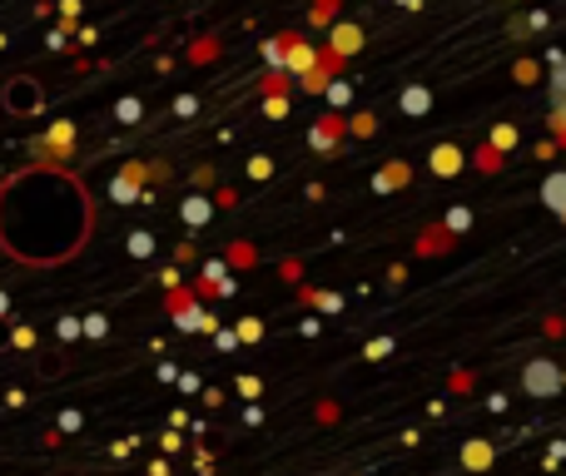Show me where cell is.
<instances>
[{"mask_svg": "<svg viewBox=\"0 0 566 476\" xmlns=\"http://www.w3.org/2000/svg\"><path fill=\"white\" fill-rule=\"evenodd\" d=\"M95 234V199L70 169L30 165L0 184V253L25 268H60Z\"/></svg>", "mask_w": 566, "mask_h": 476, "instance_id": "cell-1", "label": "cell"}, {"mask_svg": "<svg viewBox=\"0 0 566 476\" xmlns=\"http://www.w3.org/2000/svg\"><path fill=\"white\" fill-rule=\"evenodd\" d=\"M562 388H566V368L557 358H532L527 368H522V392H527V398L552 402V398H562Z\"/></svg>", "mask_w": 566, "mask_h": 476, "instance_id": "cell-2", "label": "cell"}, {"mask_svg": "<svg viewBox=\"0 0 566 476\" xmlns=\"http://www.w3.org/2000/svg\"><path fill=\"white\" fill-rule=\"evenodd\" d=\"M0 105H6L15 119H30V115H40V105H45V89H40L30 75H15V80H6V89H0Z\"/></svg>", "mask_w": 566, "mask_h": 476, "instance_id": "cell-3", "label": "cell"}, {"mask_svg": "<svg viewBox=\"0 0 566 476\" xmlns=\"http://www.w3.org/2000/svg\"><path fill=\"white\" fill-rule=\"evenodd\" d=\"M363 40H368V35H363V25H353V20H333V25H328V45H323V50H328L333 60H353L363 50Z\"/></svg>", "mask_w": 566, "mask_h": 476, "instance_id": "cell-4", "label": "cell"}, {"mask_svg": "<svg viewBox=\"0 0 566 476\" xmlns=\"http://www.w3.org/2000/svg\"><path fill=\"white\" fill-rule=\"evenodd\" d=\"M343 129H348V119L343 115H323V119H313V129H308V145L318 149V155H338V139H343Z\"/></svg>", "mask_w": 566, "mask_h": 476, "instance_id": "cell-5", "label": "cell"}, {"mask_svg": "<svg viewBox=\"0 0 566 476\" xmlns=\"http://www.w3.org/2000/svg\"><path fill=\"white\" fill-rule=\"evenodd\" d=\"M402 184H412V165H408V159H388V165L373 174V194H378V199L398 194Z\"/></svg>", "mask_w": 566, "mask_h": 476, "instance_id": "cell-6", "label": "cell"}, {"mask_svg": "<svg viewBox=\"0 0 566 476\" xmlns=\"http://www.w3.org/2000/svg\"><path fill=\"white\" fill-rule=\"evenodd\" d=\"M428 169H432V174H438V179H458L462 169H468V155H462L458 145H432Z\"/></svg>", "mask_w": 566, "mask_h": 476, "instance_id": "cell-7", "label": "cell"}, {"mask_svg": "<svg viewBox=\"0 0 566 476\" xmlns=\"http://www.w3.org/2000/svg\"><path fill=\"white\" fill-rule=\"evenodd\" d=\"M318 65V50L308 45L303 35H289V65H283V75H293V80H303L308 70Z\"/></svg>", "mask_w": 566, "mask_h": 476, "instance_id": "cell-8", "label": "cell"}, {"mask_svg": "<svg viewBox=\"0 0 566 476\" xmlns=\"http://www.w3.org/2000/svg\"><path fill=\"white\" fill-rule=\"evenodd\" d=\"M542 204L566 224V169H552V174L542 179Z\"/></svg>", "mask_w": 566, "mask_h": 476, "instance_id": "cell-9", "label": "cell"}, {"mask_svg": "<svg viewBox=\"0 0 566 476\" xmlns=\"http://www.w3.org/2000/svg\"><path fill=\"white\" fill-rule=\"evenodd\" d=\"M492 462H497V452H492L488 437H472L468 447H462V467H468V472H488Z\"/></svg>", "mask_w": 566, "mask_h": 476, "instance_id": "cell-10", "label": "cell"}, {"mask_svg": "<svg viewBox=\"0 0 566 476\" xmlns=\"http://www.w3.org/2000/svg\"><path fill=\"white\" fill-rule=\"evenodd\" d=\"M398 105H402V115H412V119H422L432 109V89L428 85H408L398 95Z\"/></svg>", "mask_w": 566, "mask_h": 476, "instance_id": "cell-11", "label": "cell"}, {"mask_svg": "<svg viewBox=\"0 0 566 476\" xmlns=\"http://www.w3.org/2000/svg\"><path fill=\"white\" fill-rule=\"evenodd\" d=\"M542 25H547V10H527V15H512L507 20V35L512 40H527V35H537Z\"/></svg>", "mask_w": 566, "mask_h": 476, "instance_id": "cell-12", "label": "cell"}, {"mask_svg": "<svg viewBox=\"0 0 566 476\" xmlns=\"http://www.w3.org/2000/svg\"><path fill=\"white\" fill-rule=\"evenodd\" d=\"M139 179H145V169H139V165H129L125 174L115 179V199H119V204H135V194H139Z\"/></svg>", "mask_w": 566, "mask_h": 476, "instance_id": "cell-13", "label": "cell"}, {"mask_svg": "<svg viewBox=\"0 0 566 476\" xmlns=\"http://www.w3.org/2000/svg\"><path fill=\"white\" fill-rule=\"evenodd\" d=\"M547 70H552L547 95H566V50H552V55H547Z\"/></svg>", "mask_w": 566, "mask_h": 476, "instance_id": "cell-14", "label": "cell"}, {"mask_svg": "<svg viewBox=\"0 0 566 476\" xmlns=\"http://www.w3.org/2000/svg\"><path fill=\"white\" fill-rule=\"evenodd\" d=\"M517 125H512V119H502V125H492V139H488V145L492 149H497V155H507V149H517Z\"/></svg>", "mask_w": 566, "mask_h": 476, "instance_id": "cell-15", "label": "cell"}, {"mask_svg": "<svg viewBox=\"0 0 566 476\" xmlns=\"http://www.w3.org/2000/svg\"><path fill=\"white\" fill-rule=\"evenodd\" d=\"M264 60H269V65H274V75H283V65H289V35L264 40Z\"/></svg>", "mask_w": 566, "mask_h": 476, "instance_id": "cell-16", "label": "cell"}, {"mask_svg": "<svg viewBox=\"0 0 566 476\" xmlns=\"http://www.w3.org/2000/svg\"><path fill=\"white\" fill-rule=\"evenodd\" d=\"M442 229H448L452 239L468 234V229H472V209H468V204H452V209H448V219H442Z\"/></svg>", "mask_w": 566, "mask_h": 476, "instance_id": "cell-17", "label": "cell"}, {"mask_svg": "<svg viewBox=\"0 0 566 476\" xmlns=\"http://www.w3.org/2000/svg\"><path fill=\"white\" fill-rule=\"evenodd\" d=\"M323 99H328V105H333V115H338V109L353 99V85H348V80H328V89H323Z\"/></svg>", "mask_w": 566, "mask_h": 476, "instance_id": "cell-18", "label": "cell"}, {"mask_svg": "<svg viewBox=\"0 0 566 476\" xmlns=\"http://www.w3.org/2000/svg\"><path fill=\"white\" fill-rule=\"evenodd\" d=\"M348 129H353L358 139H373V135H378V115H373V109H358V115L348 119Z\"/></svg>", "mask_w": 566, "mask_h": 476, "instance_id": "cell-19", "label": "cell"}, {"mask_svg": "<svg viewBox=\"0 0 566 476\" xmlns=\"http://www.w3.org/2000/svg\"><path fill=\"white\" fill-rule=\"evenodd\" d=\"M209 219H214V204H209V199H189L185 204V224H209Z\"/></svg>", "mask_w": 566, "mask_h": 476, "instance_id": "cell-20", "label": "cell"}, {"mask_svg": "<svg viewBox=\"0 0 566 476\" xmlns=\"http://www.w3.org/2000/svg\"><path fill=\"white\" fill-rule=\"evenodd\" d=\"M502 165H507V159H502L492 145H482V149H478V169H482V174H497Z\"/></svg>", "mask_w": 566, "mask_h": 476, "instance_id": "cell-21", "label": "cell"}, {"mask_svg": "<svg viewBox=\"0 0 566 476\" xmlns=\"http://www.w3.org/2000/svg\"><path fill=\"white\" fill-rule=\"evenodd\" d=\"M512 75H517L522 85H537V80H542V65H537V60H517V65H512Z\"/></svg>", "mask_w": 566, "mask_h": 476, "instance_id": "cell-22", "label": "cell"}, {"mask_svg": "<svg viewBox=\"0 0 566 476\" xmlns=\"http://www.w3.org/2000/svg\"><path fill=\"white\" fill-rule=\"evenodd\" d=\"M388 352H392V338H373L368 348H363V358H368V362H382Z\"/></svg>", "mask_w": 566, "mask_h": 476, "instance_id": "cell-23", "label": "cell"}, {"mask_svg": "<svg viewBox=\"0 0 566 476\" xmlns=\"http://www.w3.org/2000/svg\"><path fill=\"white\" fill-rule=\"evenodd\" d=\"M239 338H244V342H259V338H264V322H259V318H244V322H239Z\"/></svg>", "mask_w": 566, "mask_h": 476, "instance_id": "cell-24", "label": "cell"}, {"mask_svg": "<svg viewBox=\"0 0 566 476\" xmlns=\"http://www.w3.org/2000/svg\"><path fill=\"white\" fill-rule=\"evenodd\" d=\"M333 10H338V0H318V6H313V25H328Z\"/></svg>", "mask_w": 566, "mask_h": 476, "instance_id": "cell-25", "label": "cell"}, {"mask_svg": "<svg viewBox=\"0 0 566 476\" xmlns=\"http://www.w3.org/2000/svg\"><path fill=\"white\" fill-rule=\"evenodd\" d=\"M249 174H254V179H269V174H274V159H264V155L249 159Z\"/></svg>", "mask_w": 566, "mask_h": 476, "instance_id": "cell-26", "label": "cell"}, {"mask_svg": "<svg viewBox=\"0 0 566 476\" xmlns=\"http://www.w3.org/2000/svg\"><path fill=\"white\" fill-rule=\"evenodd\" d=\"M552 99V115L547 119H562V125H566V95H547Z\"/></svg>", "mask_w": 566, "mask_h": 476, "instance_id": "cell-27", "label": "cell"}, {"mask_svg": "<svg viewBox=\"0 0 566 476\" xmlns=\"http://www.w3.org/2000/svg\"><path fill=\"white\" fill-rule=\"evenodd\" d=\"M129 248H135V253H139V258H145V253H149V248H155V239H149V234H135V239H129Z\"/></svg>", "mask_w": 566, "mask_h": 476, "instance_id": "cell-28", "label": "cell"}, {"mask_svg": "<svg viewBox=\"0 0 566 476\" xmlns=\"http://www.w3.org/2000/svg\"><path fill=\"white\" fill-rule=\"evenodd\" d=\"M318 308H328V313H338V308H343V298H338V293H318Z\"/></svg>", "mask_w": 566, "mask_h": 476, "instance_id": "cell-29", "label": "cell"}, {"mask_svg": "<svg viewBox=\"0 0 566 476\" xmlns=\"http://www.w3.org/2000/svg\"><path fill=\"white\" fill-rule=\"evenodd\" d=\"M264 115H274V119H279V115H289V99H269Z\"/></svg>", "mask_w": 566, "mask_h": 476, "instance_id": "cell-30", "label": "cell"}, {"mask_svg": "<svg viewBox=\"0 0 566 476\" xmlns=\"http://www.w3.org/2000/svg\"><path fill=\"white\" fill-rule=\"evenodd\" d=\"M10 338H15V322H10V318H0V348H6Z\"/></svg>", "mask_w": 566, "mask_h": 476, "instance_id": "cell-31", "label": "cell"}, {"mask_svg": "<svg viewBox=\"0 0 566 476\" xmlns=\"http://www.w3.org/2000/svg\"><path fill=\"white\" fill-rule=\"evenodd\" d=\"M398 6H402V10H422V0H398Z\"/></svg>", "mask_w": 566, "mask_h": 476, "instance_id": "cell-32", "label": "cell"}]
</instances>
